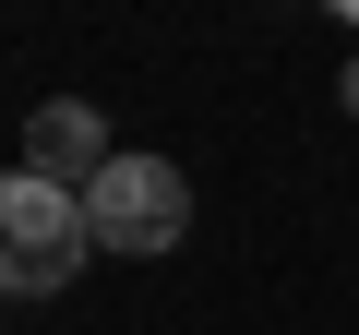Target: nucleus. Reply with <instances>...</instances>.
Wrapping results in <instances>:
<instances>
[{"instance_id": "5", "label": "nucleus", "mask_w": 359, "mask_h": 335, "mask_svg": "<svg viewBox=\"0 0 359 335\" xmlns=\"http://www.w3.org/2000/svg\"><path fill=\"white\" fill-rule=\"evenodd\" d=\"M347 108H359V72H347Z\"/></svg>"}, {"instance_id": "1", "label": "nucleus", "mask_w": 359, "mask_h": 335, "mask_svg": "<svg viewBox=\"0 0 359 335\" xmlns=\"http://www.w3.org/2000/svg\"><path fill=\"white\" fill-rule=\"evenodd\" d=\"M84 252H96L84 192H60V180H36V168H13V180H0V299H48V287H72Z\"/></svg>"}, {"instance_id": "3", "label": "nucleus", "mask_w": 359, "mask_h": 335, "mask_svg": "<svg viewBox=\"0 0 359 335\" xmlns=\"http://www.w3.org/2000/svg\"><path fill=\"white\" fill-rule=\"evenodd\" d=\"M25 168H36V180H60V192H96V168H108L96 108H84V96H48V108L25 120Z\"/></svg>"}, {"instance_id": "4", "label": "nucleus", "mask_w": 359, "mask_h": 335, "mask_svg": "<svg viewBox=\"0 0 359 335\" xmlns=\"http://www.w3.org/2000/svg\"><path fill=\"white\" fill-rule=\"evenodd\" d=\"M335 13H347V25H359V0H335Z\"/></svg>"}, {"instance_id": "2", "label": "nucleus", "mask_w": 359, "mask_h": 335, "mask_svg": "<svg viewBox=\"0 0 359 335\" xmlns=\"http://www.w3.org/2000/svg\"><path fill=\"white\" fill-rule=\"evenodd\" d=\"M84 228H96V252H180L192 240V180H180L168 156H108L96 168V192H84Z\"/></svg>"}]
</instances>
